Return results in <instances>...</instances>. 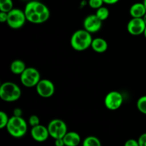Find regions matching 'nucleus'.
Here are the masks:
<instances>
[{"label":"nucleus","mask_w":146,"mask_h":146,"mask_svg":"<svg viewBox=\"0 0 146 146\" xmlns=\"http://www.w3.org/2000/svg\"><path fill=\"white\" fill-rule=\"evenodd\" d=\"M27 21L24 10L14 8L8 13L7 24L13 29H19L23 27Z\"/></svg>","instance_id":"423d86ee"},{"label":"nucleus","mask_w":146,"mask_h":146,"mask_svg":"<svg viewBox=\"0 0 146 146\" xmlns=\"http://www.w3.org/2000/svg\"><path fill=\"white\" fill-rule=\"evenodd\" d=\"M123 103V96L119 91H112L108 92L104 98V105L110 111L119 109Z\"/></svg>","instance_id":"6e6552de"},{"label":"nucleus","mask_w":146,"mask_h":146,"mask_svg":"<svg viewBox=\"0 0 146 146\" xmlns=\"http://www.w3.org/2000/svg\"><path fill=\"white\" fill-rule=\"evenodd\" d=\"M82 146H101V143L97 137L89 135L84 140Z\"/></svg>","instance_id":"f3484780"},{"label":"nucleus","mask_w":146,"mask_h":146,"mask_svg":"<svg viewBox=\"0 0 146 146\" xmlns=\"http://www.w3.org/2000/svg\"><path fill=\"white\" fill-rule=\"evenodd\" d=\"M137 108L141 113L146 115V95L138 98L137 101Z\"/></svg>","instance_id":"aec40b11"},{"label":"nucleus","mask_w":146,"mask_h":146,"mask_svg":"<svg viewBox=\"0 0 146 146\" xmlns=\"http://www.w3.org/2000/svg\"><path fill=\"white\" fill-rule=\"evenodd\" d=\"M143 19L144 22H145V24H146V14L143 16Z\"/></svg>","instance_id":"c756f323"},{"label":"nucleus","mask_w":146,"mask_h":146,"mask_svg":"<svg viewBox=\"0 0 146 146\" xmlns=\"http://www.w3.org/2000/svg\"><path fill=\"white\" fill-rule=\"evenodd\" d=\"M31 136L36 142L42 143L46 141L50 136L48 128L39 124L36 126L31 127Z\"/></svg>","instance_id":"f8f14e48"},{"label":"nucleus","mask_w":146,"mask_h":146,"mask_svg":"<svg viewBox=\"0 0 146 146\" xmlns=\"http://www.w3.org/2000/svg\"><path fill=\"white\" fill-rule=\"evenodd\" d=\"M50 136L54 140L63 138L68 132V128L66 123L59 118L51 120L47 126Z\"/></svg>","instance_id":"0eeeda50"},{"label":"nucleus","mask_w":146,"mask_h":146,"mask_svg":"<svg viewBox=\"0 0 146 146\" xmlns=\"http://www.w3.org/2000/svg\"><path fill=\"white\" fill-rule=\"evenodd\" d=\"M143 35H144V36H145V38H146V28L145 29V31H144V33H143Z\"/></svg>","instance_id":"7c9ffc66"},{"label":"nucleus","mask_w":146,"mask_h":146,"mask_svg":"<svg viewBox=\"0 0 146 146\" xmlns=\"http://www.w3.org/2000/svg\"><path fill=\"white\" fill-rule=\"evenodd\" d=\"M63 139L65 146H78L81 141V138L79 134L74 131H68Z\"/></svg>","instance_id":"ddd939ff"},{"label":"nucleus","mask_w":146,"mask_h":146,"mask_svg":"<svg viewBox=\"0 0 146 146\" xmlns=\"http://www.w3.org/2000/svg\"><path fill=\"white\" fill-rule=\"evenodd\" d=\"M93 39L91 33L84 29L77 30L72 34L70 44L75 51H84L91 46Z\"/></svg>","instance_id":"f03ea898"},{"label":"nucleus","mask_w":146,"mask_h":146,"mask_svg":"<svg viewBox=\"0 0 146 146\" xmlns=\"http://www.w3.org/2000/svg\"><path fill=\"white\" fill-rule=\"evenodd\" d=\"M9 117L8 116L7 113L4 111H0V128H6L9 121Z\"/></svg>","instance_id":"412c9836"},{"label":"nucleus","mask_w":146,"mask_h":146,"mask_svg":"<svg viewBox=\"0 0 146 146\" xmlns=\"http://www.w3.org/2000/svg\"><path fill=\"white\" fill-rule=\"evenodd\" d=\"M143 2L144 5H145V8H146V0H143Z\"/></svg>","instance_id":"2f4dec72"},{"label":"nucleus","mask_w":146,"mask_h":146,"mask_svg":"<svg viewBox=\"0 0 146 146\" xmlns=\"http://www.w3.org/2000/svg\"><path fill=\"white\" fill-rule=\"evenodd\" d=\"M7 17H8V13L0 11V22L7 23Z\"/></svg>","instance_id":"a878e982"},{"label":"nucleus","mask_w":146,"mask_h":146,"mask_svg":"<svg viewBox=\"0 0 146 146\" xmlns=\"http://www.w3.org/2000/svg\"><path fill=\"white\" fill-rule=\"evenodd\" d=\"M23 111L21 108H17L14 110L13 111V115L14 116H18V117H22Z\"/></svg>","instance_id":"bb28decb"},{"label":"nucleus","mask_w":146,"mask_h":146,"mask_svg":"<svg viewBox=\"0 0 146 146\" xmlns=\"http://www.w3.org/2000/svg\"><path fill=\"white\" fill-rule=\"evenodd\" d=\"M27 68L24 61L20 59H16L11 63L10 70L11 73L15 75H21Z\"/></svg>","instance_id":"dca6fc26"},{"label":"nucleus","mask_w":146,"mask_h":146,"mask_svg":"<svg viewBox=\"0 0 146 146\" xmlns=\"http://www.w3.org/2000/svg\"><path fill=\"white\" fill-rule=\"evenodd\" d=\"M139 146H146V133L141 134L138 139Z\"/></svg>","instance_id":"b1692460"},{"label":"nucleus","mask_w":146,"mask_h":146,"mask_svg":"<svg viewBox=\"0 0 146 146\" xmlns=\"http://www.w3.org/2000/svg\"><path fill=\"white\" fill-rule=\"evenodd\" d=\"M103 1H104V4L113 5V4H115L116 3H118L120 0H103Z\"/></svg>","instance_id":"c85d7f7f"},{"label":"nucleus","mask_w":146,"mask_h":146,"mask_svg":"<svg viewBox=\"0 0 146 146\" xmlns=\"http://www.w3.org/2000/svg\"><path fill=\"white\" fill-rule=\"evenodd\" d=\"M84 29L91 34L96 33L101 29L103 21L97 17L96 14L88 15L84 21Z\"/></svg>","instance_id":"9b49d317"},{"label":"nucleus","mask_w":146,"mask_h":146,"mask_svg":"<svg viewBox=\"0 0 146 146\" xmlns=\"http://www.w3.org/2000/svg\"><path fill=\"white\" fill-rule=\"evenodd\" d=\"M95 14L97 16V17H98L100 20L104 21L108 18L110 14V11L107 7L103 6V7H100L98 9H96Z\"/></svg>","instance_id":"a211bd4d"},{"label":"nucleus","mask_w":146,"mask_h":146,"mask_svg":"<svg viewBox=\"0 0 146 146\" xmlns=\"http://www.w3.org/2000/svg\"><path fill=\"white\" fill-rule=\"evenodd\" d=\"M24 11L27 21L34 24L45 23L50 17V11L47 6L38 1H29Z\"/></svg>","instance_id":"f257e3e1"},{"label":"nucleus","mask_w":146,"mask_h":146,"mask_svg":"<svg viewBox=\"0 0 146 146\" xmlns=\"http://www.w3.org/2000/svg\"><path fill=\"white\" fill-rule=\"evenodd\" d=\"M14 9L12 0H0V11L9 13Z\"/></svg>","instance_id":"6ab92c4d"},{"label":"nucleus","mask_w":146,"mask_h":146,"mask_svg":"<svg viewBox=\"0 0 146 146\" xmlns=\"http://www.w3.org/2000/svg\"><path fill=\"white\" fill-rule=\"evenodd\" d=\"M7 132L11 136L20 138L26 135L28 130V124L23 117L11 116L6 127Z\"/></svg>","instance_id":"7ed1b4c3"},{"label":"nucleus","mask_w":146,"mask_h":146,"mask_svg":"<svg viewBox=\"0 0 146 146\" xmlns=\"http://www.w3.org/2000/svg\"><path fill=\"white\" fill-rule=\"evenodd\" d=\"M36 90L40 97L48 98H51L55 93V86L51 80L44 78L40 80L36 86Z\"/></svg>","instance_id":"1a4fd4ad"},{"label":"nucleus","mask_w":146,"mask_h":146,"mask_svg":"<svg viewBox=\"0 0 146 146\" xmlns=\"http://www.w3.org/2000/svg\"><path fill=\"white\" fill-rule=\"evenodd\" d=\"M21 96V88L17 84L11 81H6L0 86V98L5 102L17 101Z\"/></svg>","instance_id":"20e7f679"},{"label":"nucleus","mask_w":146,"mask_h":146,"mask_svg":"<svg viewBox=\"0 0 146 146\" xmlns=\"http://www.w3.org/2000/svg\"><path fill=\"white\" fill-rule=\"evenodd\" d=\"M103 0H88V6L94 9H98L104 5Z\"/></svg>","instance_id":"4be33fe9"},{"label":"nucleus","mask_w":146,"mask_h":146,"mask_svg":"<svg viewBox=\"0 0 146 146\" xmlns=\"http://www.w3.org/2000/svg\"><path fill=\"white\" fill-rule=\"evenodd\" d=\"M132 18H143L146 14V8L143 2H136L133 4L129 9Z\"/></svg>","instance_id":"4468645a"},{"label":"nucleus","mask_w":146,"mask_h":146,"mask_svg":"<svg viewBox=\"0 0 146 146\" xmlns=\"http://www.w3.org/2000/svg\"><path fill=\"white\" fill-rule=\"evenodd\" d=\"M91 48L95 52L98 54H102L106 52L108 49V42L104 38L101 37H97L93 39L91 44Z\"/></svg>","instance_id":"2eb2a0df"},{"label":"nucleus","mask_w":146,"mask_h":146,"mask_svg":"<svg viewBox=\"0 0 146 146\" xmlns=\"http://www.w3.org/2000/svg\"><path fill=\"white\" fill-rule=\"evenodd\" d=\"M54 145L55 146H65V143L63 138H58V139L54 140Z\"/></svg>","instance_id":"cd10ccee"},{"label":"nucleus","mask_w":146,"mask_h":146,"mask_svg":"<svg viewBox=\"0 0 146 146\" xmlns=\"http://www.w3.org/2000/svg\"><path fill=\"white\" fill-rule=\"evenodd\" d=\"M124 146H139V143H138V140L129 139L125 141Z\"/></svg>","instance_id":"393cba45"},{"label":"nucleus","mask_w":146,"mask_h":146,"mask_svg":"<svg viewBox=\"0 0 146 146\" xmlns=\"http://www.w3.org/2000/svg\"><path fill=\"white\" fill-rule=\"evenodd\" d=\"M29 124L31 127H34L39 125L40 118H38V115H31V116L29 117Z\"/></svg>","instance_id":"5701e85b"},{"label":"nucleus","mask_w":146,"mask_h":146,"mask_svg":"<svg viewBox=\"0 0 146 146\" xmlns=\"http://www.w3.org/2000/svg\"><path fill=\"white\" fill-rule=\"evenodd\" d=\"M146 24L143 18H132L127 24V31L133 36H140L143 34Z\"/></svg>","instance_id":"9d476101"},{"label":"nucleus","mask_w":146,"mask_h":146,"mask_svg":"<svg viewBox=\"0 0 146 146\" xmlns=\"http://www.w3.org/2000/svg\"><path fill=\"white\" fill-rule=\"evenodd\" d=\"M41 79L40 72L34 67H27L25 71L20 75L21 84L27 88L36 87Z\"/></svg>","instance_id":"39448f33"}]
</instances>
